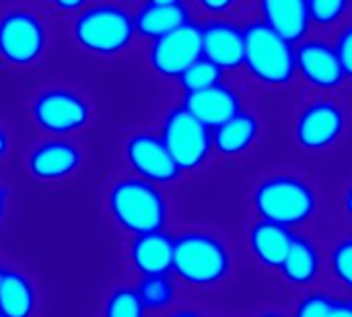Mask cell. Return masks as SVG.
<instances>
[{
    "mask_svg": "<svg viewBox=\"0 0 352 317\" xmlns=\"http://www.w3.org/2000/svg\"><path fill=\"white\" fill-rule=\"evenodd\" d=\"M254 208L260 221L291 229L309 221L318 208L314 188L293 175H274L264 179L254 192Z\"/></svg>",
    "mask_w": 352,
    "mask_h": 317,
    "instance_id": "277c9868",
    "label": "cell"
},
{
    "mask_svg": "<svg viewBox=\"0 0 352 317\" xmlns=\"http://www.w3.org/2000/svg\"><path fill=\"white\" fill-rule=\"evenodd\" d=\"M159 136L179 171L198 169L214 149L212 130L198 122L184 105L173 107L165 116Z\"/></svg>",
    "mask_w": 352,
    "mask_h": 317,
    "instance_id": "8992f818",
    "label": "cell"
},
{
    "mask_svg": "<svg viewBox=\"0 0 352 317\" xmlns=\"http://www.w3.org/2000/svg\"><path fill=\"white\" fill-rule=\"evenodd\" d=\"M56 6H58L60 10H66V12H68V10H78V12H80V10L87 6V4H85L82 0H74V2H64V0H58V2H56Z\"/></svg>",
    "mask_w": 352,
    "mask_h": 317,
    "instance_id": "1f68e13d",
    "label": "cell"
},
{
    "mask_svg": "<svg viewBox=\"0 0 352 317\" xmlns=\"http://www.w3.org/2000/svg\"><path fill=\"white\" fill-rule=\"evenodd\" d=\"M344 206H346V215H349V219L352 221V186L349 188L346 196H344Z\"/></svg>",
    "mask_w": 352,
    "mask_h": 317,
    "instance_id": "d590c367",
    "label": "cell"
},
{
    "mask_svg": "<svg viewBox=\"0 0 352 317\" xmlns=\"http://www.w3.org/2000/svg\"><path fill=\"white\" fill-rule=\"evenodd\" d=\"M262 23L274 31L285 41L301 43L311 19L307 10V2L303 0H266L262 2Z\"/></svg>",
    "mask_w": 352,
    "mask_h": 317,
    "instance_id": "e0dca14e",
    "label": "cell"
},
{
    "mask_svg": "<svg viewBox=\"0 0 352 317\" xmlns=\"http://www.w3.org/2000/svg\"><path fill=\"white\" fill-rule=\"evenodd\" d=\"M349 8H351V4L346 0H314V2H307L309 19L316 25H334L346 14Z\"/></svg>",
    "mask_w": 352,
    "mask_h": 317,
    "instance_id": "484cf974",
    "label": "cell"
},
{
    "mask_svg": "<svg viewBox=\"0 0 352 317\" xmlns=\"http://www.w3.org/2000/svg\"><path fill=\"white\" fill-rule=\"evenodd\" d=\"M245 37V56L243 66L254 78L264 85H287L295 70V50L289 41L270 31L262 21L250 23L243 29Z\"/></svg>",
    "mask_w": 352,
    "mask_h": 317,
    "instance_id": "5b68a950",
    "label": "cell"
},
{
    "mask_svg": "<svg viewBox=\"0 0 352 317\" xmlns=\"http://www.w3.org/2000/svg\"><path fill=\"white\" fill-rule=\"evenodd\" d=\"M182 105L210 130L223 126L225 122H229L231 118H235L241 111L237 93L223 83H219L210 89L186 95Z\"/></svg>",
    "mask_w": 352,
    "mask_h": 317,
    "instance_id": "9a60e30c",
    "label": "cell"
},
{
    "mask_svg": "<svg viewBox=\"0 0 352 317\" xmlns=\"http://www.w3.org/2000/svg\"><path fill=\"white\" fill-rule=\"evenodd\" d=\"M190 23V10L182 0H151L134 12L136 35L159 39Z\"/></svg>",
    "mask_w": 352,
    "mask_h": 317,
    "instance_id": "2e32d148",
    "label": "cell"
},
{
    "mask_svg": "<svg viewBox=\"0 0 352 317\" xmlns=\"http://www.w3.org/2000/svg\"><path fill=\"white\" fill-rule=\"evenodd\" d=\"M278 270L293 285H309V283H314L318 272H320L318 248L309 239L295 235L293 243L289 248V254H287V258H285V262H283V266Z\"/></svg>",
    "mask_w": 352,
    "mask_h": 317,
    "instance_id": "7402d4cb",
    "label": "cell"
},
{
    "mask_svg": "<svg viewBox=\"0 0 352 317\" xmlns=\"http://www.w3.org/2000/svg\"><path fill=\"white\" fill-rule=\"evenodd\" d=\"M136 293L146 311H161L167 309L175 299V283L171 274H157V276H142Z\"/></svg>",
    "mask_w": 352,
    "mask_h": 317,
    "instance_id": "603a6c76",
    "label": "cell"
},
{
    "mask_svg": "<svg viewBox=\"0 0 352 317\" xmlns=\"http://www.w3.org/2000/svg\"><path fill=\"white\" fill-rule=\"evenodd\" d=\"M295 64L301 76L318 89H334L344 80L334 45L322 39L301 41L295 50Z\"/></svg>",
    "mask_w": 352,
    "mask_h": 317,
    "instance_id": "7c38bea8",
    "label": "cell"
},
{
    "mask_svg": "<svg viewBox=\"0 0 352 317\" xmlns=\"http://www.w3.org/2000/svg\"><path fill=\"white\" fill-rule=\"evenodd\" d=\"M334 305V299H330L324 293L307 295L295 309V317H328Z\"/></svg>",
    "mask_w": 352,
    "mask_h": 317,
    "instance_id": "83f0119b",
    "label": "cell"
},
{
    "mask_svg": "<svg viewBox=\"0 0 352 317\" xmlns=\"http://www.w3.org/2000/svg\"><path fill=\"white\" fill-rule=\"evenodd\" d=\"M0 317H4V316H2V314H0Z\"/></svg>",
    "mask_w": 352,
    "mask_h": 317,
    "instance_id": "f35d334b",
    "label": "cell"
},
{
    "mask_svg": "<svg viewBox=\"0 0 352 317\" xmlns=\"http://www.w3.org/2000/svg\"><path fill=\"white\" fill-rule=\"evenodd\" d=\"M260 317H285V316H280V314H276V311H266V314H262Z\"/></svg>",
    "mask_w": 352,
    "mask_h": 317,
    "instance_id": "8d00e7d4",
    "label": "cell"
},
{
    "mask_svg": "<svg viewBox=\"0 0 352 317\" xmlns=\"http://www.w3.org/2000/svg\"><path fill=\"white\" fill-rule=\"evenodd\" d=\"M33 122L50 134L66 136L85 128L91 120L89 103L70 89H47L31 105Z\"/></svg>",
    "mask_w": 352,
    "mask_h": 317,
    "instance_id": "ba28073f",
    "label": "cell"
},
{
    "mask_svg": "<svg viewBox=\"0 0 352 317\" xmlns=\"http://www.w3.org/2000/svg\"><path fill=\"white\" fill-rule=\"evenodd\" d=\"M293 237L295 235L287 227L268 221H258L250 229V248L260 264L268 268H280L289 254Z\"/></svg>",
    "mask_w": 352,
    "mask_h": 317,
    "instance_id": "d6986e66",
    "label": "cell"
},
{
    "mask_svg": "<svg viewBox=\"0 0 352 317\" xmlns=\"http://www.w3.org/2000/svg\"><path fill=\"white\" fill-rule=\"evenodd\" d=\"M35 301L31 281L16 270H4L0 278V314L4 317H31Z\"/></svg>",
    "mask_w": 352,
    "mask_h": 317,
    "instance_id": "44dd1931",
    "label": "cell"
},
{
    "mask_svg": "<svg viewBox=\"0 0 352 317\" xmlns=\"http://www.w3.org/2000/svg\"><path fill=\"white\" fill-rule=\"evenodd\" d=\"M167 317H202L198 311H194V309H177V311H173V314H169Z\"/></svg>",
    "mask_w": 352,
    "mask_h": 317,
    "instance_id": "836d02e7",
    "label": "cell"
},
{
    "mask_svg": "<svg viewBox=\"0 0 352 317\" xmlns=\"http://www.w3.org/2000/svg\"><path fill=\"white\" fill-rule=\"evenodd\" d=\"M103 317H146V309L132 287H120L111 291L105 301Z\"/></svg>",
    "mask_w": 352,
    "mask_h": 317,
    "instance_id": "d4e9b609",
    "label": "cell"
},
{
    "mask_svg": "<svg viewBox=\"0 0 352 317\" xmlns=\"http://www.w3.org/2000/svg\"><path fill=\"white\" fill-rule=\"evenodd\" d=\"M82 163V153L76 144L62 138H52L37 144L27 157V169L35 179L58 182L70 177Z\"/></svg>",
    "mask_w": 352,
    "mask_h": 317,
    "instance_id": "4fadbf2b",
    "label": "cell"
},
{
    "mask_svg": "<svg viewBox=\"0 0 352 317\" xmlns=\"http://www.w3.org/2000/svg\"><path fill=\"white\" fill-rule=\"evenodd\" d=\"M124 151L130 167L136 171V177L148 184L165 186L175 182L182 173L161 136H155L151 132H138L130 136Z\"/></svg>",
    "mask_w": 352,
    "mask_h": 317,
    "instance_id": "30bf717a",
    "label": "cell"
},
{
    "mask_svg": "<svg viewBox=\"0 0 352 317\" xmlns=\"http://www.w3.org/2000/svg\"><path fill=\"white\" fill-rule=\"evenodd\" d=\"M221 78H223V70L219 66H214L210 60L200 58L186 72H182L177 76V83L186 91V95H190V93H198V91L219 85Z\"/></svg>",
    "mask_w": 352,
    "mask_h": 317,
    "instance_id": "cb8c5ba5",
    "label": "cell"
},
{
    "mask_svg": "<svg viewBox=\"0 0 352 317\" xmlns=\"http://www.w3.org/2000/svg\"><path fill=\"white\" fill-rule=\"evenodd\" d=\"M202 58V27L188 23L151 43L148 62L161 76L177 78Z\"/></svg>",
    "mask_w": 352,
    "mask_h": 317,
    "instance_id": "9c48e42d",
    "label": "cell"
},
{
    "mask_svg": "<svg viewBox=\"0 0 352 317\" xmlns=\"http://www.w3.org/2000/svg\"><path fill=\"white\" fill-rule=\"evenodd\" d=\"M74 39L97 56H116L136 37L134 14L120 4H91L74 19Z\"/></svg>",
    "mask_w": 352,
    "mask_h": 317,
    "instance_id": "3957f363",
    "label": "cell"
},
{
    "mask_svg": "<svg viewBox=\"0 0 352 317\" xmlns=\"http://www.w3.org/2000/svg\"><path fill=\"white\" fill-rule=\"evenodd\" d=\"M231 268L227 245L204 231H188L173 237L171 272L192 287H210L221 283Z\"/></svg>",
    "mask_w": 352,
    "mask_h": 317,
    "instance_id": "7a4b0ae2",
    "label": "cell"
},
{
    "mask_svg": "<svg viewBox=\"0 0 352 317\" xmlns=\"http://www.w3.org/2000/svg\"><path fill=\"white\" fill-rule=\"evenodd\" d=\"M334 52L338 56V62L342 66V72H344V78L351 76L352 78V25L346 27L338 39H336V45H334Z\"/></svg>",
    "mask_w": 352,
    "mask_h": 317,
    "instance_id": "f1b7e54d",
    "label": "cell"
},
{
    "mask_svg": "<svg viewBox=\"0 0 352 317\" xmlns=\"http://www.w3.org/2000/svg\"><path fill=\"white\" fill-rule=\"evenodd\" d=\"M200 6L210 14H225L229 8H233V2L231 0H202Z\"/></svg>",
    "mask_w": 352,
    "mask_h": 317,
    "instance_id": "f546056e",
    "label": "cell"
},
{
    "mask_svg": "<svg viewBox=\"0 0 352 317\" xmlns=\"http://www.w3.org/2000/svg\"><path fill=\"white\" fill-rule=\"evenodd\" d=\"M130 262L142 276L169 274L173 264V237L165 231L134 237L130 243Z\"/></svg>",
    "mask_w": 352,
    "mask_h": 317,
    "instance_id": "ac0fdd59",
    "label": "cell"
},
{
    "mask_svg": "<svg viewBox=\"0 0 352 317\" xmlns=\"http://www.w3.org/2000/svg\"><path fill=\"white\" fill-rule=\"evenodd\" d=\"M260 134V122L250 111H239L235 118L212 130V146L225 157L245 153Z\"/></svg>",
    "mask_w": 352,
    "mask_h": 317,
    "instance_id": "ffe728a7",
    "label": "cell"
},
{
    "mask_svg": "<svg viewBox=\"0 0 352 317\" xmlns=\"http://www.w3.org/2000/svg\"><path fill=\"white\" fill-rule=\"evenodd\" d=\"M47 45L43 21L25 8L8 10L0 17V58L12 66L35 64Z\"/></svg>",
    "mask_w": 352,
    "mask_h": 317,
    "instance_id": "52a82bcc",
    "label": "cell"
},
{
    "mask_svg": "<svg viewBox=\"0 0 352 317\" xmlns=\"http://www.w3.org/2000/svg\"><path fill=\"white\" fill-rule=\"evenodd\" d=\"M328 317H352V303H338V301H334Z\"/></svg>",
    "mask_w": 352,
    "mask_h": 317,
    "instance_id": "4dcf8cb0",
    "label": "cell"
},
{
    "mask_svg": "<svg viewBox=\"0 0 352 317\" xmlns=\"http://www.w3.org/2000/svg\"><path fill=\"white\" fill-rule=\"evenodd\" d=\"M243 56L245 37L241 27L223 19L210 21L202 27V58L210 60L225 72L243 66Z\"/></svg>",
    "mask_w": 352,
    "mask_h": 317,
    "instance_id": "5bb4252c",
    "label": "cell"
},
{
    "mask_svg": "<svg viewBox=\"0 0 352 317\" xmlns=\"http://www.w3.org/2000/svg\"><path fill=\"white\" fill-rule=\"evenodd\" d=\"M344 111L340 105L320 99L305 105L295 124V136L307 151H324L332 146L344 132Z\"/></svg>",
    "mask_w": 352,
    "mask_h": 317,
    "instance_id": "8fae6325",
    "label": "cell"
},
{
    "mask_svg": "<svg viewBox=\"0 0 352 317\" xmlns=\"http://www.w3.org/2000/svg\"><path fill=\"white\" fill-rule=\"evenodd\" d=\"M113 221L134 237L159 233L167 225V200L159 186L138 177L116 182L107 194Z\"/></svg>",
    "mask_w": 352,
    "mask_h": 317,
    "instance_id": "6da1fadb",
    "label": "cell"
},
{
    "mask_svg": "<svg viewBox=\"0 0 352 317\" xmlns=\"http://www.w3.org/2000/svg\"><path fill=\"white\" fill-rule=\"evenodd\" d=\"M6 202H8V196H6V190L0 186V221L4 219V212H6Z\"/></svg>",
    "mask_w": 352,
    "mask_h": 317,
    "instance_id": "e575fe53",
    "label": "cell"
},
{
    "mask_svg": "<svg viewBox=\"0 0 352 317\" xmlns=\"http://www.w3.org/2000/svg\"><path fill=\"white\" fill-rule=\"evenodd\" d=\"M332 270L336 278L352 289V237H346L334 245L332 252Z\"/></svg>",
    "mask_w": 352,
    "mask_h": 317,
    "instance_id": "4316f807",
    "label": "cell"
},
{
    "mask_svg": "<svg viewBox=\"0 0 352 317\" xmlns=\"http://www.w3.org/2000/svg\"><path fill=\"white\" fill-rule=\"evenodd\" d=\"M8 149H10V138H8V134H6V130L0 126V161L6 157V153H8Z\"/></svg>",
    "mask_w": 352,
    "mask_h": 317,
    "instance_id": "d6a6232c",
    "label": "cell"
},
{
    "mask_svg": "<svg viewBox=\"0 0 352 317\" xmlns=\"http://www.w3.org/2000/svg\"><path fill=\"white\" fill-rule=\"evenodd\" d=\"M2 274H4V268H2V264H0V278H2Z\"/></svg>",
    "mask_w": 352,
    "mask_h": 317,
    "instance_id": "74e56055",
    "label": "cell"
}]
</instances>
